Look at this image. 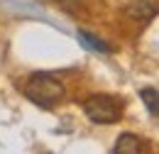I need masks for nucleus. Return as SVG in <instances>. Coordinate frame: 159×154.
<instances>
[{"label":"nucleus","instance_id":"nucleus-4","mask_svg":"<svg viewBox=\"0 0 159 154\" xmlns=\"http://www.w3.org/2000/svg\"><path fill=\"white\" fill-rule=\"evenodd\" d=\"M113 152L115 154H139L142 152V142L137 135H130V132H122L118 137V142L113 144Z\"/></svg>","mask_w":159,"mask_h":154},{"label":"nucleus","instance_id":"nucleus-6","mask_svg":"<svg viewBox=\"0 0 159 154\" xmlns=\"http://www.w3.org/2000/svg\"><path fill=\"white\" fill-rule=\"evenodd\" d=\"M79 42L86 49H93V52H100V54H108V52H110V47H108L105 42H100L98 37H93V34H88V32H79Z\"/></svg>","mask_w":159,"mask_h":154},{"label":"nucleus","instance_id":"nucleus-5","mask_svg":"<svg viewBox=\"0 0 159 154\" xmlns=\"http://www.w3.org/2000/svg\"><path fill=\"white\" fill-rule=\"evenodd\" d=\"M139 98H142L144 108H147L152 115H159V91L157 88H142V91H139Z\"/></svg>","mask_w":159,"mask_h":154},{"label":"nucleus","instance_id":"nucleus-2","mask_svg":"<svg viewBox=\"0 0 159 154\" xmlns=\"http://www.w3.org/2000/svg\"><path fill=\"white\" fill-rule=\"evenodd\" d=\"M83 113L96 125H113V122H118L122 117V105L113 96L96 93V96L83 100Z\"/></svg>","mask_w":159,"mask_h":154},{"label":"nucleus","instance_id":"nucleus-3","mask_svg":"<svg viewBox=\"0 0 159 154\" xmlns=\"http://www.w3.org/2000/svg\"><path fill=\"white\" fill-rule=\"evenodd\" d=\"M157 12H159V2H152V0H139V2H135V5L127 7V15L132 20H139V22L154 20Z\"/></svg>","mask_w":159,"mask_h":154},{"label":"nucleus","instance_id":"nucleus-1","mask_svg":"<svg viewBox=\"0 0 159 154\" xmlns=\"http://www.w3.org/2000/svg\"><path fill=\"white\" fill-rule=\"evenodd\" d=\"M22 93L30 98L34 105H39V108H54L61 98L66 96V88H64V83L57 76L44 74V71H34L25 81Z\"/></svg>","mask_w":159,"mask_h":154},{"label":"nucleus","instance_id":"nucleus-7","mask_svg":"<svg viewBox=\"0 0 159 154\" xmlns=\"http://www.w3.org/2000/svg\"><path fill=\"white\" fill-rule=\"evenodd\" d=\"M54 2H59L64 10H76V7H79L83 0H54Z\"/></svg>","mask_w":159,"mask_h":154}]
</instances>
